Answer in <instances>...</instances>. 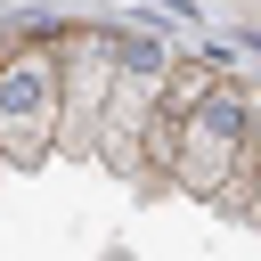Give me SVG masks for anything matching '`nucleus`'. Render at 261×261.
Instances as JSON below:
<instances>
[{
  "label": "nucleus",
  "instance_id": "1",
  "mask_svg": "<svg viewBox=\"0 0 261 261\" xmlns=\"http://www.w3.org/2000/svg\"><path fill=\"white\" fill-rule=\"evenodd\" d=\"M253 163H261V90L253 82H220L188 122H179V163H171V188L220 204V212H245L253 204Z\"/></svg>",
  "mask_w": 261,
  "mask_h": 261
},
{
  "label": "nucleus",
  "instance_id": "2",
  "mask_svg": "<svg viewBox=\"0 0 261 261\" xmlns=\"http://www.w3.org/2000/svg\"><path fill=\"white\" fill-rule=\"evenodd\" d=\"M65 122V65L57 41H16L0 57V163H41L57 155Z\"/></svg>",
  "mask_w": 261,
  "mask_h": 261
},
{
  "label": "nucleus",
  "instance_id": "3",
  "mask_svg": "<svg viewBox=\"0 0 261 261\" xmlns=\"http://www.w3.org/2000/svg\"><path fill=\"white\" fill-rule=\"evenodd\" d=\"M57 65H65V122H57V155H98V122L114 106V82H122V49L106 33H73L57 41Z\"/></svg>",
  "mask_w": 261,
  "mask_h": 261
},
{
  "label": "nucleus",
  "instance_id": "4",
  "mask_svg": "<svg viewBox=\"0 0 261 261\" xmlns=\"http://www.w3.org/2000/svg\"><path fill=\"white\" fill-rule=\"evenodd\" d=\"M220 82H228L220 65H204V57H188V65H171V73H163V98H155V106H163L171 122H188V114H196V106H204V98H212Z\"/></svg>",
  "mask_w": 261,
  "mask_h": 261
},
{
  "label": "nucleus",
  "instance_id": "5",
  "mask_svg": "<svg viewBox=\"0 0 261 261\" xmlns=\"http://www.w3.org/2000/svg\"><path fill=\"white\" fill-rule=\"evenodd\" d=\"M245 220L261 228V163H253V204H245Z\"/></svg>",
  "mask_w": 261,
  "mask_h": 261
}]
</instances>
